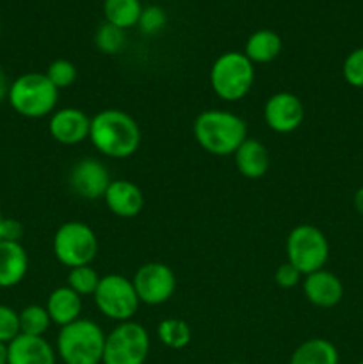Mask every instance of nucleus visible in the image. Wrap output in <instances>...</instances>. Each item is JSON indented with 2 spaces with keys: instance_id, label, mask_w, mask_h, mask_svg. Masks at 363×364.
Instances as JSON below:
<instances>
[{
  "instance_id": "nucleus-1",
  "label": "nucleus",
  "mask_w": 363,
  "mask_h": 364,
  "mask_svg": "<svg viewBox=\"0 0 363 364\" xmlns=\"http://www.w3.org/2000/svg\"><path fill=\"white\" fill-rule=\"evenodd\" d=\"M89 141L109 159H128L141 146V128L130 114L105 109L91 117Z\"/></svg>"
},
{
  "instance_id": "nucleus-2",
  "label": "nucleus",
  "mask_w": 363,
  "mask_h": 364,
  "mask_svg": "<svg viewBox=\"0 0 363 364\" xmlns=\"http://www.w3.org/2000/svg\"><path fill=\"white\" fill-rule=\"evenodd\" d=\"M196 142L206 153L216 156L235 155L238 146L248 139V124L241 116L228 110H203L194 119Z\"/></svg>"
},
{
  "instance_id": "nucleus-3",
  "label": "nucleus",
  "mask_w": 363,
  "mask_h": 364,
  "mask_svg": "<svg viewBox=\"0 0 363 364\" xmlns=\"http://www.w3.org/2000/svg\"><path fill=\"white\" fill-rule=\"evenodd\" d=\"M105 336L96 322L78 318L60 327L56 352L64 364H102Z\"/></svg>"
},
{
  "instance_id": "nucleus-4",
  "label": "nucleus",
  "mask_w": 363,
  "mask_h": 364,
  "mask_svg": "<svg viewBox=\"0 0 363 364\" xmlns=\"http://www.w3.org/2000/svg\"><path fill=\"white\" fill-rule=\"evenodd\" d=\"M7 100L14 112L20 116L39 119L56 112L59 89L46 78L45 73L31 71L11 82Z\"/></svg>"
},
{
  "instance_id": "nucleus-5",
  "label": "nucleus",
  "mask_w": 363,
  "mask_h": 364,
  "mask_svg": "<svg viewBox=\"0 0 363 364\" xmlns=\"http://www.w3.org/2000/svg\"><path fill=\"white\" fill-rule=\"evenodd\" d=\"M255 84V64L241 52H226L210 68L212 91L224 102H238Z\"/></svg>"
},
{
  "instance_id": "nucleus-6",
  "label": "nucleus",
  "mask_w": 363,
  "mask_h": 364,
  "mask_svg": "<svg viewBox=\"0 0 363 364\" xmlns=\"http://www.w3.org/2000/svg\"><path fill=\"white\" fill-rule=\"evenodd\" d=\"M53 256L68 269L91 265L98 255V238L91 226L80 220H70L57 228L53 235Z\"/></svg>"
},
{
  "instance_id": "nucleus-7",
  "label": "nucleus",
  "mask_w": 363,
  "mask_h": 364,
  "mask_svg": "<svg viewBox=\"0 0 363 364\" xmlns=\"http://www.w3.org/2000/svg\"><path fill=\"white\" fill-rule=\"evenodd\" d=\"M287 262L305 277L324 269L330 258V242L317 226L299 224L287 237Z\"/></svg>"
},
{
  "instance_id": "nucleus-8",
  "label": "nucleus",
  "mask_w": 363,
  "mask_h": 364,
  "mask_svg": "<svg viewBox=\"0 0 363 364\" xmlns=\"http://www.w3.org/2000/svg\"><path fill=\"white\" fill-rule=\"evenodd\" d=\"M149 354V334L137 322H121L105 336L102 364H144Z\"/></svg>"
},
{
  "instance_id": "nucleus-9",
  "label": "nucleus",
  "mask_w": 363,
  "mask_h": 364,
  "mask_svg": "<svg viewBox=\"0 0 363 364\" xmlns=\"http://www.w3.org/2000/svg\"><path fill=\"white\" fill-rule=\"evenodd\" d=\"M98 311L114 322H128L137 313L139 301L132 279L120 274H109L100 279L98 288L93 294Z\"/></svg>"
},
{
  "instance_id": "nucleus-10",
  "label": "nucleus",
  "mask_w": 363,
  "mask_h": 364,
  "mask_svg": "<svg viewBox=\"0 0 363 364\" xmlns=\"http://www.w3.org/2000/svg\"><path fill=\"white\" fill-rule=\"evenodd\" d=\"M139 301L148 306H160L173 297L177 290V276L173 269L160 262H149L139 267L132 279Z\"/></svg>"
},
{
  "instance_id": "nucleus-11",
  "label": "nucleus",
  "mask_w": 363,
  "mask_h": 364,
  "mask_svg": "<svg viewBox=\"0 0 363 364\" xmlns=\"http://www.w3.org/2000/svg\"><path fill=\"white\" fill-rule=\"evenodd\" d=\"M263 117L267 127L276 134H292L305 119V107L294 92L281 91L267 100Z\"/></svg>"
},
{
  "instance_id": "nucleus-12",
  "label": "nucleus",
  "mask_w": 363,
  "mask_h": 364,
  "mask_svg": "<svg viewBox=\"0 0 363 364\" xmlns=\"http://www.w3.org/2000/svg\"><path fill=\"white\" fill-rule=\"evenodd\" d=\"M110 176L107 167L96 159H82L71 167L70 171V187L78 198L95 201L103 199L107 188L110 185Z\"/></svg>"
},
{
  "instance_id": "nucleus-13",
  "label": "nucleus",
  "mask_w": 363,
  "mask_h": 364,
  "mask_svg": "<svg viewBox=\"0 0 363 364\" xmlns=\"http://www.w3.org/2000/svg\"><path fill=\"white\" fill-rule=\"evenodd\" d=\"M91 117L80 109L66 107L50 116L48 132L53 141L63 146H77L89 139Z\"/></svg>"
},
{
  "instance_id": "nucleus-14",
  "label": "nucleus",
  "mask_w": 363,
  "mask_h": 364,
  "mask_svg": "<svg viewBox=\"0 0 363 364\" xmlns=\"http://www.w3.org/2000/svg\"><path fill=\"white\" fill-rule=\"evenodd\" d=\"M302 294L306 301L315 308H335L344 299V284L333 272L320 269L305 276Z\"/></svg>"
},
{
  "instance_id": "nucleus-15",
  "label": "nucleus",
  "mask_w": 363,
  "mask_h": 364,
  "mask_svg": "<svg viewBox=\"0 0 363 364\" xmlns=\"http://www.w3.org/2000/svg\"><path fill=\"white\" fill-rule=\"evenodd\" d=\"M57 352L45 336L20 334L7 345V364H56Z\"/></svg>"
},
{
  "instance_id": "nucleus-16",
  "label": "nucleus",
  "mask_w": 363,
  "mask_h": 364,
  "mask_svg": "<svg viewBox=\"0 0 363 364\" xmlns=\"http://www.w3.org/2000/svg\"><path fill=\"white\" fill-rule=\"evenodd\" d=\"M107 208L110 213L121 219H132L141 213L144 206V196L135 183L128 180H112L105 196H103Z\"/></svg>"
},
{
  "instance_id": "nucleus-17",
  "label": "nucleus",
  "mask_w": 363,
  "mask_h": 364,
  "mask_svg": "<svg viewBox=\"0 0 363 364\" xmlns=\"http://www.w3.org/2000/svg\"><path fill=\"white\" fill-rule=\"evenodd\" d=\"M28 270L27 251L20 242H0V288H13Z\"/></svg>"
},
{
  "instance_id": "nucleus-18",
  "label": "nucleus",
  "mask_w": 363,
  "mask_h": 364,
  "mask_svg": "<svg viewBox=\"0 0 363 364\" xmlns=\"http://www.w3.org/2000/svg\"><path fill=\"white\" fill-rule=\"evenodd\" d=\"M233 156L238 173L244 178H249V180H258V178L265 176L267 171H269V149L256 139H246L238 146Z\"/></svg>"
},
{
  "instance_id": "nucleus-19",
  "label": "nucleus",
  "mask_w": 363,
  "mask_h": 364,
  "mask_svg": "<svg viewBox=\"0 0 363 364\" xmlns=\"http://www.w3.org/2000/svg\"><path fill=\"white\" fill-rule=\"evenodd\" d=\"M45 308L48 311L52 323L64 327L80 318L82 297L75 294L70 287H59L48 295Z\"/></svg>"
},
{
  "instance_id": "nucleus-20",
  "label": "nucleus",
  "mask_w": 363,
  "mask_h": 364,
  "mask_svg": "<svg viewBox=\"0 0 363 364\" xmlns=\"http://www.w3.org/2000/svg\"><path fill=\"white\" fill-rule=\"evenodd\" d=\"M281 48H283V43H281L280 36L269 28H262V31L253 32L248 38L244 46V55L253 64H267L273 63L280 55Z\"/></svg>"
},
{
  "instance_id": "nucleus-21",
  "label": "nucleus",
  "mask_w": 363,
  "mask_h": 364,
  "mask_svg": "<svg viewBox=\"0 0 363 364\" xmlns=\"http://www.w3.org/2000/svg\"><path fill=\"white\" fill-rule=\"evenodd\" d=\"M340 354L330 340L312 338L306 340L292 352L288 364H338Z\"/></svg>"
},
{
  "instance_id": "nucleus-22",
  "label": "nucleus",
  "mask_w": 363,
  "mask_h": 364,
  "mask_svg": "<svg viewBox=\"0 0 363 364\" xmlns=\"http://www.w3.org/2000/svg\"><path fill=\"white\" fill-rule=\"evenodd\" d=\"M142 6L139 0H105L103 2V14L105 21L116 27L127 28L135 27L141 18Z\"/></svg>"
},
{
  "instance_id": "nucleus-23",
  "label": "nucleus",
  "mask_w": 363,
  "mask_h": 364,
  "mask_svg": "<svg viewBox=\"0 0 363 364\" xmlns=\"http://www.w3.org/2000/svg\"><path fill=\"white\" fill-rule=\"evenodd\" d=\"M157 336L164 347L171 350H182L191 343V327L182 318H166L157 327Z\"/></svg>"
},
{
  "instance_id": "nucleus-24",
  "label": "nucleus",
  "mask_w": 363,
  "mask_h": 364,
  "mask_svg": "<svg viewBox=\"0 0 363 364\" xmlns=\"http://www.w3.org/2000/svg\"><path fill=\"white\" fill-rule=\"evenodd\" d=\"M18 316H20V334L27 336H45L52 323L46 308L39 304L27 306L18 313Z\"/></svg>"
},
{
  "instance_id": "nucleus-25",
  "label": "nucleus",
  "mask_w": 363,
  "mask_h": 364,
  "mask_svg": "<svg viewBox=\"0 0 363 364\" xmlns=\"http://www.w3.org/2000/svg\"><path fill=\"white\" fill-rule=\"evenodd\" d=\"M100 279H102V277L98 276V272H96L91 265L75 267V269H70L66 287H70L75 294L84 297V295L95 294L96 288H98Z\"/></svg>"
},
{
  "instance_id": "nucleus-26",
  "label": "nucleus",
  "mask_w": 363,
  "mask_h": 364,
  "mask_svg": "<svg viewBox=\"0 0 363 364\" xmlns=\"http://www.w3.org/2000/svg\"><path fill=\"white\" fill-rule=\"evenodd\" d=\"M127 38H125L123 28L116 27V25L103 23L100 25V28L95 34V45L100 52L109 53V55H116L123 50Z\"/></svg>"
},
{
  "instance_id": "nucleus-27",
  "label": "nucleus",
  "mask_w": 363,
  "mask_h": 364,
  "mask_svg": "<svg viewBox=\"0 0 363 364\" xmlns=\"http://www.w3.org/2000/svg\"><path fill=\"white\" fill-rule=\"evenodd\" d=\"M46 78L56 85L57 89H66L70 85L75 84L77 80V68L71 60L68 59H57L53 63H50L48 70H46Z\"/></svg>"
},
{
  "instance_id": "nucleus-28",
  "label": "nucleus",
  "mask_w": 363,
  "mask_h": 364,
  "mask_svg": "<svg viewBox=\"0 0 363 364\" xmlns=\"http://www.w3.org/2000/svg\"><path fill=\"white\" fill-rule=\"evenodd\" d=\"M342 73H344L345 82L351 87L363 89V46L352 50L344 60L342 66Z\"/></svg>"
},
{
  "instance_id": "nucleus-29",
  "label": "nucleus",
  "mask_w": 363,
  "mask_h": 364,
  "mask_svg": "<svg viewBox=\"0 0 363 364\" xmlns=\"http://www.w3.org/2000/svg\"><path fill=\"white\" fill-rule=\"evenodd\" d=\"M20 336V316L13 308L0 304V343L9 345Z\"/></svg>"
},
{
  "instance_id": "nucleus-30",
  "label": "nucleus",
  "mask_w": 363,
  "mask_h": 364,
  "mask_svg": "<svg viewBox=\"0 0 363 364\" xmlns=\"http://www.w3.org/2000/svg\"><path fill=\"white\" fill-rule=\"evenodd\" d=\"M166 21L167 16L160 7L149 6L146 9H142L137 25L144 34H157V32H160L166 27Z\"/></svg>"
},
{
  "instance_id": "nucleus-31",
  "label": "nucleus",
  "mask_w": 363,
  "mask_h": 364,
  "mask_svg": "<svg viewBox=\"0 0 363 364\" xmlns=\"http://www.w3.org/2000/svg\"><path fill=\"white\" fill-rule=\"evenodd\" d=\"M299 279H301V274L288 262L278 267L276 272H274V283L280 288H283V290H290V288L298 287Z\"/></svg>"
},
{
  "instance_id": "nucleus-32",
  "label": "nucleus",
  "mask_w": 363,
  "mask_h": 364,
  "mask_svg": "<svg viewBox=\"0 0 363 364\" xmlns=\"http://www.w3.org/2000/svg\"><path fill=\"white\" fill-rule=\"evenodd\" d=\"M23 237V226L16 219H6L4 223V240L20 242Z\"/></svg>"
},
{
  "instance_id": "nucleus-33",
  "label": "nucleus",
  "mask_w": 363,
  "mask_h": 364,
  "mask_svg": "<svg viewBox=\"0 0 363 364\" xmlns=\"http://www.w3.org/2000/svg\"><path fill=\"white\" fill-rule=\"evenodd\" d=\"M7 91H9V80H7L6 71L0 66V103L7 98Z\"/></svg>"
},
{
  "instance_id": "nucleus-34",
  "label": "nucleus",
  "mask_w": 363,
  "mask_h": 364,
  "mask_svg": "<svg viewBox=\"0 0 363 364\" xmlns=\"http://www.w3.org/2000/svg\"><path fill=\"white\" fill-rule=\"evenodd\" d=\"M354 208L363 217V187H359L354 194Z\"/></svg>"
},
{
  "instance_id": "nucleus-35",
  "label": "nucleus",
  "mask_w": 363,
  "mask_h": 364,
  "mask_svg": "<svg viewBox=\"0 0 363 364\" xmlns=\"http://www.w3.org/2000/svg\"><path fill=\"white\" fill-rule=\"evenodd\" d=\"M0 364H7V345L0 343Z\"/></svg>"
},
{
  "instance_id": "nucleus-36",
  "label": "nucleus",
  "mask_w": 363,
  "mask_h": 364,
  "mask_svg": "<svg viewBox=\"0 0 363 364\" xmlns=\"http://www.w3.org/2000/svg\"><path fill=\"white\" fill-rule=\"evenodd\" d=\"M4 223H6V217L0 213V242L4 240Z\"/></svg>"
},
{
  "instance_id": "nucleus-37",
  "label": "nucleus",
  "mask_w": 363,
  "mask_h": 364,
  "mask_svg": "<svg viewBox=\"0 0 363 364\" xmlns=\"http://www.w3.org/2000/svg\"><path fill=\"white\" fill-rule=\"evenodd\" d=\"M230 364H244V363H230Z\"/></svg>"
},
{
  "instance_id": "nucleus-38",
  "label": "nucleus",
  "mask_w": 363,
  "mask_h": 364,
  "mask_svg": "<svg viewBox=\"0 0 363 364\" xmlns=\"http://www.w3.org/2000/svg\"><path fill=\"white\" fill-rule=\"evenodd\" d=\"M358 364H363V361H359V363H358Z\"/></svg>"
}]
</instances>
